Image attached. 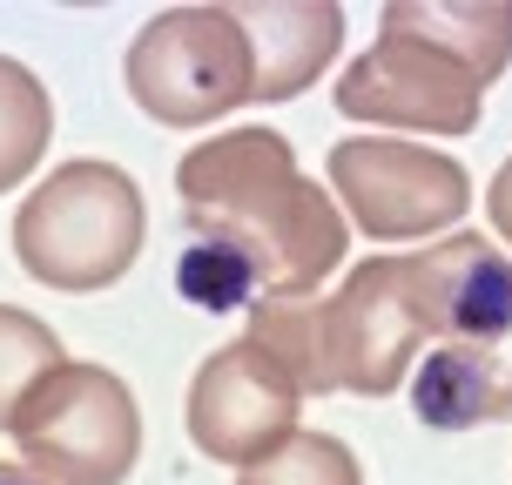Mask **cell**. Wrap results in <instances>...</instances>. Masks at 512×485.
<instances>
[{"instance_id":"6da1fadb","label":"cell","mask_w":512,"mask_h":485,"mask_svg":"<svg viewBox=\"0 0 512 485\" xmlns=\"http://www.w3.org/2000/svg\"><path fill=\"white\" fill-rule=\"evenodd\" d=\"M176 196L189 236L230 256L256 297H310L351 243L331 189L297 169V149L277 128H230L196 142L176 162Z\"/></svg>"},{"instance_id":"7a4b0ae2","label":"cell","mask_w":512,"mask_h":485,"mask_svg":"<svg viewBox=\"0 0 512 485\" xmlns=\"http://www.w3.org/2000/svg\"><path fill=\"white\" fill-rule=\"evenodd\" d=\"M142 236H149L142 189L102 155L48 169L14 209V263L61 297H95L122 283L142 256Z\"/></svg>"},{"instance_id":"3957f363","label":"cell","mask_w":512,"mask_h":485,"mask_svg":"<svg viewBox=\"0 0 512 485\" xmlns=\"http://www.w3.org/2000/svg\"><path fill=\"white\" fill-rule=\"evenodd\" d=\"M21 465L48 485H122L142 459V405L108 364L61 358L7 418Z\"/></svg>"},{"instance_id":"277c9868","label":"cell","mask_w":512,"mask_h":485,"mask_svg":"<svg viewBox=\"0 0 512 485\" xmlns=\"http://www.w3.org/2000/svg\"><path fill=\"white\" fill-rule=\"evenodd\" d=\"M122 88L162 128H209L250 102V48L230 7H162L135 27Z\"/></svg>"},{"instance_id":"5b68a950","label":"cell","mask_w":512,"mask_h":485,"mask_svg":"<svg viewBox=\"0 0 512 485\" xmlns=\"http://www.w3.org/2000/svg\"><path fill=\"white\" fill-rule=\"evenodd\" d=\"M331 203L371 243H418L459 230L472 209V176L459 155L398 135H344L331 149Z\"/></svg>"},{"instance_id":"8992f818","label":"cell","mask_w":512,"mask_h":485,"mask_svg":"<svg viewBox=\"0 0 512 485\" xmlns=\"http://www.w3.org/2000/svg\"><path fill=\"white\" fill-rule=\"evenodd\" d=\"M479 102H486V88L452 54L391 21H378V41L337 75V115L364 128H391L398 142L405 135H472Z\"/></svg>"},{"instance_id":"52a82bcc","label":"cell","mask_w":512,"mask_h":485,"mask_svg":"<svg viewBox=\"0 0 512 485\" xmlns=\"http://www.w3.org/2000/svg\"><path fill=\"white\" fill-rule=\"evenodd\" d=\"M317 337H324L331 391L391 398L411 378V358L425 344V331L405 304V283H398V256H364L337 283V297H317Z\"/></svg>"},{"instance_id":"ba28073f","label":"cell","mask_w":512,"mask_h":485,"mask_svg":"<svg viewBox=\"0 0 512 485\" xmlns=\"http://www.w3.org/2000/svg\"><path fill=\"white\" fill-rule=\"evenodd\" d=\"M297 384L283 378L277 364L256 351L250 337H236L223 351H209L196 364V378H189V438H196V452L216 465H243L263 459V452H277L283 438L297 432Z\"/></svg>"},{"instance_id":"9c48e42d","label":"cell","mask_w":512,"mask_h":485,"mask_svg":"<svg viewBox=\"0 0 512 485\" xmlns=\"http://www.w3.org/2000/svg\"><path fill=\"white\" fill-rule=\"evenodd\" d=\"M405 304L425 337L445 344H506L512 337V256L479 230H452L445 243L398 256Z\"/></svg>"},{"instance_id":"30bf717a","label":"cell","mask_w":512,"mask_h":485,"mask_svg":"<svg viewBox=\"0 0 512 485\" xmlns=\"http://www.w3.org/2000/svg\"><path fill=\"white\" fill-rule=\"evenodd\" d=\"M250 48V102H290L344 48V7L337 0H250L230 7Z\"/></svg>"},{"instance_id":"8fae6325","label":"cell","mask_w":512,"mask_h":485,"mask_svg":"<svg viewBox=\"0 0 512 485\" xmlns=\"http://www.w3.org/2000/svg\"><path fill=\"white\" fill-rule=\"evenodd\" d=\"M411 411L432 432L512 425V364L492 344H438L411 378Z\"/></svg>"},{"instance_id":"7c38bea8","label":"cell","mask_w":512,"mask_h":485,"mask_svg":"<svg viewBox=\"0 0 512 485\" xmlns=\"http://www.w3.org/2000/svg\"><path fill=\"white\" fill-rule=\"evenodd\" d=\"M378 21L425 34L479 88H492L512 68V0H391Z\"/></svg>"},{"instance_id":"4fadbf2b","label":"cell","mask_w":512,"mask_h":485,"mask_svg":"<svg viewBox=\"0 0 512 485\" xmlns=\"http://www.w3.org/2000/svg\"><path fill=\"white\" fill-rule=\"evenodd\" d=\"M297 384V398H331L324 378V337H317V297H256L250 304V331H243Z\"/></svg>"},{"instance_id":"5bb4252c","label":"cell","mask_w":512,"mask_h":485,"mask_svg":"<svg viewBox=\"0 0 512 485\" xmlns=\"http://www.w3.org/2000/svg\"><path fill=\"white\" fill-rule=\"evenodd\" d=\"M48 135H54V102L41 75L14 54H0V196L34 176V162L48 155Z\"/></svg>"},{"instance_id":"9a60e30c","label":"cell","mask_w":512,"mask_h":485,"mask_svg":"<svg viewBox=\"0 0 512 485\" xmlns=\"http://www.w3.org/2000/svg\"><path fill=\"white\" fill-rule=\"evenodd\" d=\"M236 485H364V465L344 438L304 432V425H297L277 452H263V459L243 465Z\"/></svg>"},{"instance_id":"2e32d148","label":"cell","mask_w":512,"mask_h":485,"mask_svg":"<svg viewBox=\"0 0 512 485\" xmlns=\"http://www.w3.org/2000/svg\"><path fill=\"white\" fill-rule=\"evenodd\" d=\"M61 358H68V351H61V337H54L34 310L0 304V432H7L14 405L27 398V384L41 378V371H54Z\"/></svg>"},{"instance_id":"e0dca14e","label":"cell","mask_w":512,"mask_h":485,"mask_svg":"<svg viewBox=\"0 0 512 485\" xmlns=\"http://www.w3.org/2000/svg\"><path fill=\"white\" fill-rule=\"evenodd\" d=\"M486 216H492V243H499V250H506L512 243V155L506 162H499V176H492V189H486Z\"/></svg>"},{"instance_id":"ac0fdd59","label":"cell","mask_w":512,"mask_h":485,"mask_svg":"<svg viewBox=\"0 0 512 485\" xmlns=\"http://www.w3.org/2000/svg\"><path fill=\"white\" fill-rule=\"evenodd\" d=\"M0 485H48L34 465H21V459H0Z\"/></svg>"}]
</instances>
